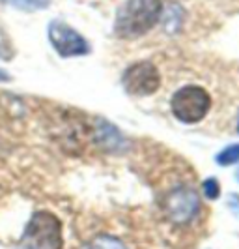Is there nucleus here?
Here are the masks:
<instances>
[{"mask_svg": "<svg viewBox=\"0 0 239 249\" xmlns=\"http://www.w3.org/2000/svg\"><path fill=\"white\" fill-rule=\"evenodd\" d=\"M163 13L161 0H127L118 10L114 30L118 37L133 39L144 36L159 23Z\"/></svg>", "mask_w": 239, "mask_h": 249, "instance_id": "1", "label": "nucleus"}, {"mask_svg": "<svg viewBox=\"0 0 239 249\" xmlns=\"http://www.w3.org/2000/svg\"><path fill=\"white\" fill-rule=\"evenodd\" d=\"M49 39L60 56H80L90 53L88 41L62 21H52L49 25Z\"/></svg>", "mask_w": 239, "mask_h": 249, "instance_id": "6", "label": "nucleus"}, {"mask_svg": "<svg viewBox=\"0 0 239 249\" xmlns=\"http://www.w3.org/2000/svg\"><path fill=\"white\" fill-rule=\"evenodd\" d=\"M238 161H239V144L228 146L226 150H223L217 156V163L219 165H232V163H238Z\"/></svg>", "mask_w": 239, "mask_h": 249, "instance_id": "8", "label": "nucleus"}, {"mask_svg": "<svg viewBox=\"0 0 239 249\" xmlns=\"http://www.w3.org/2000/svg\"><path fill=\"white\" fill-rule=\"evenodd\" d=\"M127 94L144 98L155 94L161 87V75L151 62H137L129 66L122 77Z\"/></svg>", "mask_w": 239, "mask_h": 249, "instance_id": "4", "label": "nucleus"}, {"mask_svg": "<svg viewBox=\"0 0 239 249\" xmlns=\"http://www.w3.org/2000/svg\"><path fill=\"white\" fill-rule=\"evenodd\" d=\"M200 210V200L194 189L191 187H176L170 191L164 199V213L174 223L183 225L189 223L191 219Z\"/></svg>", "mask_w": 239, "mask_h": 249, "instance_id": "5", "label": "nucleus"}, {"mask_svg": "<svg viewBox=\"0 0 239 249\" xmlns=\"http://www.w3.org/2000/svg\"><path fill=\"white\" fill-rule=\"evenodd\" d=\"M88 249H127V248L124 246L122 240L109 236V234H101V236H97L90 244Z\"/></svg>", "mask_w": 239, "mask_h": 249, "instance_id": "7", "label": "nucleus"}, {"mask_svg": "<svg viewBox=\"0 0 239 249\" xmlns=\"http://www.w3.org/2000/svg\"><path fill=\"white\" fill-rule=\"evenodd\" d=\"M172 112L179 122L183 124H196L206 118V114L211 107V98L202 87L179 88L172 98Z\"/></svg>", "mask_w": 239, "mask_h": 249, "instance_id": "3", "label": "nucleus"}, {"mask_svg": "<svg viewBox=\"0 0 239 249\" xmlns=\"http://www.w3.org/2000/svg\"><path fill=\"white\" fill-rule=\"evenodd\" d=\"M204 193H206V197L207 199L215 200L217 197H219V184H217V180H207L206 184H204Z\"/></svg>", "mask_w": 239, "mask_h": 249, "instance_id": "10", "label": "nucleus"}, {"mask_svg": "<svg viewBox=\"0 0 239 249\" xmlns=\"http://www.w3.org/2000/svg\"><path fill=\"white\" fill-rule=\"evenodd\" d=\"M10 2L23 10H43L49 6V0H10Z\"/></svg>", "mask_w": 239, "mask_h": 249, "instance_id": "9", "label": "nucleus"}, {"mask_svg": "<svg viewBox=\"0 0 239 249\" xmlns=\"http://www.w3.org/2000/svg\"><path fill=\"white\" fill-rule=\"evenodd\" d=\"M238 131H239V120H238Z\"/></svg>", "mask_w": 239, "mask_h": 249, "instance_id": "12", "label": "nucleus"}, {"mask_svg": "<svg viewBox=\"0 0 239 249\" xmlns=\"http://www.w3.org/2000/svg\"><path fill=\"white\" fill-rule=\"evenodd\" d=\"M236 176H238V180H239V171H238V175H236Z\"/></svg>", "mask_w": 239, "mask_h": 249, "instance_id": "11", "label": "nucleus"}, {"mask_svg": "<svg viewBox=\"0 0 239 249\" xmlns=\"http://www.w3.org/2000/svg\"><path fill=\"white\" fill-rule=\"evenodd\" d=\"M21 244L25 249H62V225L56 215L38 212L26 225Z\"/></svg>", "mask_w": 239, "mask_h": 249, "instance_id": "2", "label": "nucleus"}]
</instances>
